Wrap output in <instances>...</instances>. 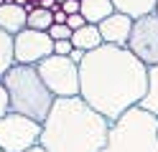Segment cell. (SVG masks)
Listing matches in <instances>:
<instances>
[{
    "label": "cell",
    "instance_id": "3",
    "mask_svg": "<svg viewBox=\"0 0 158 152\" xmlns=\"http://www.w3.org/2000/svg\"><path fill=\"white\" fill-rule=\"evenodd\" d=\"M3 84L8 89V96H10V111L13 114H21V117H28V119L38 122V124H44L56 96L41 81L38 68L15 64L3 76Z\"/></svg>",
    "mask_w": 158,
    "mask_h": 152
},
{
    "label": "cell",
    "instance_id": "14",
    "mask_svg": "<svg viewBox=\"0 0 158 152\" xmlns=\"http://www.w3.org/2000/svg\"><path fill=\"white\" fill-rule=\"evenodd\" d=\"M15 66V41L10 33L0 28V79Z\"/></svg>",
    "mask_w": 158,
    "mask_h": 152
},
{
    "label": "cell",
    "instance_id": "28",
    "mask_svg": "<svg viewBox=\"0 0 158 152\" xmlns=\"http://www.w3.org/2000/svg\"><path fill=\"white\" fill-rule=\"evenodd\" d=\"M0 152H5V150H3V147H0Z\"/></svg>",
    "mask_w": 158,
    "mask_h": 152
},
{
    "label": "cell",
    "instance_id": "6",
    "mask_svg": "<svg viewBox=\"0 0 158 152\" xmlns=\"http://www.w3.org/2000/svg\"><path fill=\"white\" fill-rule=\"evenodd\" d=\"M41 142V124L21 114L0 117V147L5 152H28Z\"/></svg>",
    "mask_w": 158,
    "mask_h": 152
},
{
    "label": "cell",
    "instance_id": "24",
    "mask_svg": "<svg viewBox=\"0 0 158 152\" xmlns=\"http://www.w3.org/2000/svg\"><path fill=\"white\" fill-rule=\"evenodd\" d=\"M28 152H44V150L41 147H33V150H28Z\"/></svg>",
    "mask_w": 158,
    "mask_h": 152
},
{
    "label": "cell",
    "instance_id": "11",
    "mask_svg": "<svg viewBox=\"0 0 158 152\" xmlns=\"http://www.w3.org/2000/svg\"><path fill=\"white\" fill-rule=\"evenodd\" d=\"M79 13L84 15V20L89 25H100L102 20H107L115 13V5H112V0H82Z\"/></svg>",
    "mask_w": 158,
    "mask_h": 152
},
{
    "label": "cell",
    "instance_id": "20",
    "mask_svg": "<svg viewBox=\"0 0 158 152\" xmlns=\"http://www.w3.org/2000/svg\"><path fill=\"white\" fill-rule=\"evenodd\" d=\"M72 51H74L72 41H54V53L56 56H69Z\"/></svg>",
    "mask_w": 158,
    "mask_h": 152
},
{
    "label": "cell",
    "instance_id": "19",
    "mask_svg": "<svg viewBox=\"0 0 158 152\" xmlns=\"http://www.w3.org/2000/svg\"><path fill=\"white\" fill-rule=\"evenodd\" d=\"M66 25L72 28V33H74V30L84 28V25H89V23L84 20V15H82V13H74V15H69V18H66Z\"/></svg>",
    "mask_w": 158,
    "mask_h": 152
},
{
    "label": "cell",
    "instance_id": "8",
    "mask_svg": "<svg viewBox=\"0 0 158 152\" xmlns=\"http://www.w3.org/2000/svg\"><path fill=\"white\" fill-rule=\"evenodd\" d=\"M15 64L18 66H38L44 58L54 53V41L48 33L26 28L15 38Z\"/></svg>",
    "mask_w": 158,
    "mask_h": 152
},
{
    "label": "cell",
    "instance_id": "18",
    "mask_svg": "<svg viewBox=\"0 0 158 152\" xmlns=\"http://www.w3.org/2000/svg\"><path fill=\"white\" fill-rule=\"evenodd\" d=\"M5 114H10V96H8L3 79H0V117H5Z\"/></svg>",
    "mask_w": 158,
    "mask_h": 152
},
{
    "label": "cell",
    "instance_id": "29",
    "mask_svg": "<svg viewBox=\"0 0 158 152\" xmlns=\"http://www.w3.org/2000/svg\"><path fill=\"white\" fill-rule=\"evenodd\" d=\"M79 3H82V0H79Z\"/></svg>",
    "mask_w": 158,
    "mask_h": 152
},
{
    "label": "cell",
    "instance_id": "10",
    "mask_svg": "<svg viewBox=\"0 0 158 152\" xmlns=\"http://www.w3.org/2000/svg\"><path fill=\"white\" fill-rule=\"evenodd\" d=\"M0 28L15 38L18 33H23V30L28 28V13L23 8L13 5V3L0 5Z\"/></svg>",
    "mask_w": 158,
    "mask_h": 152
},
{
    "label": "cell",
    "instance_id": "12",
    "mask_svg": "<svg viewBox=\"0 0 158 152\" xmlns=\"http://www.w3.org/2000/svg\"><path fill=\"white\" fill-rule=\"evenodd\" d=\"M156 3L158 0H112L115 13H123V15L133 18V20L156 13Z\"/></svg>",
    "mask_w": 158,
    "mask_h": 152
},
{
    "label": "cell",
    "instance_id": "23",
    "mask_svg": "<svg viewBox=\"0 0 158 152\" xmlns=\"http://www.w3.org/2000/svg\"><path fill=\"white\" fill-rule=\"evenodd\" d=\"M84 56H87V53H84V51H79V48H74L72 53H69V58H72V64H77V66H79V64L84 61Z\"/></svg>",
    "mask_w": 158,
    "mask_h": 152
},
{
    "label": "cell",
    "instance_id": "15",
    "mask_svg": "<svg viewBox=\"0 0 158 152\" xmlns=\"http://www.w3.org/2000/svg\"><path fill=\"white\" fill-rule=\"evenodd\" d=\"M140 109L158 117V66L148 68V91H145V99L140 101Z\"/></svg>",
    "mask_w": 158,
    "mask_h": 152
},
{
    "label": "cell",
    "instance_id": "13",
    "mask_svg": "<svg viewBox=\"0 0 158 152\" xmlns=\"http://www.w3.org/2000/svg\"><path fill=\"white\" fill-rule=\"evenodd\" d=\"M72 46L79 48V51H84V53H89V51L105 46L102 43V36H100V28H97V25H84V28L74 30V33H72Z\"/></svg>",
    "mask_w": 158,
    "mask_h": 152
},
{
    "label": "cell",
    "instance_id": "4",
    "mask_svg": "<svg viewBox=\"0 0 158 152\" xmlns=\"http://www.w3.org/2000/svg\"><path fill=\"white\" fill-rule=\"evenodd\" d=\"M102 152H158V117L133 107L110 124V137Z\"/></svg>",
    "mask_w": 158,
    "mask_h": 152
},
{
    "label": "cell",
    "instance_id": "21",
    "mask_svg": "<svg viewBox=\"0 0 158 152\" xmlns=\"http://www.w3.org/2000/svg\"><path fill=\"white\" fill-rule=\"evenodd\" d=\"M61 10L66 15H74V13H79V0H66V3L61 5Z\"/></svg>",
    "mask_w": 158,
    "mask_h": 152
},
{
    "label": "cell",
    "instance_id": "5",
    "mask_svg": "<svg viewBox=\"0 0 158 152\" xmlns=\"http://www.w3.org/2000/svg\"><path fill=\"white\" fill-rule=\"evenodd\" d=\"M36 68H38V76H41V81L46 84V89L51 91L56 99L79 96V66L72 64L69 56L51 53Z\"/></svg>",
    "mask_w": 158,
    "mask_h": 152
},
{
    "label": "cell",
    "instance_id": "27",
    "mask_svg": "<svg viewBox=\"0 0 158 152\" xmlns=\"http://www.w3.org/2000/svg\"><path fill=\"white\" fill-rule=\"evenodd\" d=\"M156 13H158V3H156Z\"/></svg>",
    "mask_w": 158,
    "mask_h": 152
},
{
    "label": "cell",
    "instance_id": "1",
    "mask_svg": "<svg viewBox=\"0 0 158 152\" xmlns=\"http://www.w3.org/2000/svg\"><path fill=\"white\" fill-rule=\"evenodd\" d=\"M148 91V66L127 48L100 46L79 64V96L107 122L140 107Z\"/></svg>",
    "mask_w": 158,
    "mask_h": 152
},
{
    "label": "cell",
    "instance_id": "26",
    "mask_svg": "<svg viewBox=\"0 0 158 152\" xmlns=\"http://www.w3.org/2000/svg\"><path fill=\"white\" fill-rule=\"evenodd\" d=\"M5 3H8V0H0V5H5Z\"/></svg>",
    "mask_w": 158,
    "mask_h": 152
},
{
    "label": "cell",
    "instance_id": "16",
    "mask_svg": "<svg viewBox=\"0 0 158 152\" xmlns=\"http://www.w3.org/2000/svg\"><path fill=\"white\" fill-rule=\"evenodd\" d=\"M54 25V13H48V10H41L36 8L31 15H28V28L31 30H41V33H48V28Z\"/></svg>",
    "mask_w": 158,
    "mask_h": 152
},
{
    "label": "cell",
    "instance_id": "9",
    "mask_svg": "<svg viewBox=\"0 0 158 152\" xmlns=\"http://www.w3.org/2000/svg\"><path fill=\"white\" fill-rule=\"evenodd\" d=\"M133 18H127L123 13H112L107 20H102L100 25V36H102V43L107 46H117V48H127V41H130L133 33Z\"/></svg>",
    "mask_w": 158,
    "mask_h": 152
},
{
    "label": "cell",
    "instance_id": "2",
    "mask_svg": "<svg viewBox=\"0 0 158 152\" xmlns=\"http://www.w3.org/2000/svg\"><path fill=\"white\" fill-rule=\"evenodd\" d=\"M110 137V122L82 96L56 99L41 124L44 152H102Z\"/></svg>",
    "mask_w": 158,
    "mask_h": 152
},
{
    "label": "cell",
    "instance_id": "7",
    "mask_svg": "<svg viewBox=\"0 0 158 152\" xmlns=\"http://www.w3.org/2000/svg\"><path fill=\"white\" fill-rule=\"evenodd\" d=\"M127 51L151 68L158 66V13L138 18L133 23V33L127 41Z\"/></svg>",
    "mask_w": 158,
    "mask_h": 152
},
{
    "label": "cell",
    "instance_id": "22",
    "mask_svg": "<svg viewBox=\"0 0 158 152\" xmlns=\"http://www.w3.org/2000/svg\"><path fill=\"white\" fill-rule=\"evenodd\" d=\"M66 18H69V15L64 13L61 8H59V10H54V23H56V25H66Z\"/></svg>",
    "mask_w": 158,
    "mask_h": 152
},
{
    "label": "cell",
    "instance_id": "17",
    "mask_svg": "<svg viewBox=\"0 0 158 152\" xmlns=\"http://www.w3.org/2000/svg\"><path fill=\"white\" fill-rule=\"evenodd\" d=\"M48 36H51V41H72V28L54 23L51 28H48Z\"/></svg>",
    "mask_w": 158,
    "mask_h": 152
},
{
    "label": "cell",
    "instance_id": "25",
    "mask_svg": "<svg viewBox=\"0 0 158 152\" xmlns=\"http://www.w3.org/2000/svg\"><path fill=\"white\" fill-rule=\"evenodd\" d=\"M64 3H66V0H56V5H59V8H61V5H64Z\"/></svg>",
    "mask_w": 158,
    "mask_h": 152
}]
</instances>
